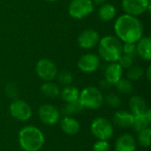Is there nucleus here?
<instances>
[{"label":"nucleus","instance_id":"0eeeda50","mask_svg":"<svg viewBox=\"0 0 151 151\" xmlns=\"http://www.w3.org/2000/svg\"><path fill=\"white\" fill-rule=\"evenodd\" d=\"M35 72L38 77L44 81H53L58 73L55 63L48 58H42L36 63Z\"/></svg>","mask_w":151,"mask_h":151},{"label":"nucleus","instance_id":"72a5a7b5","mask_svg":"<svg viewBox=\"0 0 151 151\" xmlns=\"http://www.w3.org/2000/svg\"><path fill=\"white\" fill-rule=\"evenodd\" d=\"M107 0H93V3L96 4H98V5H101V4H104Z\"/></svg>","mask_w":151,"mask_h":151},{"label":"nucleus","instance_id":"412c9836","mask_svg":"<svg viewBox=\"0 0 151 151\" xmlns=\"http://www.w3.org/2000/svg\"><path fill=\"white\" fill-rule=\"evenodd\" d=\"M60 95H61L62 99L65 103H71V102L79 100L80 91L76 87L68 85V86H65L62 89V91L60 92Z\"/></svg>","mask_w":151,"mask_h":151},{"label":"nucleus","instance_id":"6ab92c4d","mask_svg":"<svg viewBox=\"0 0 151 151\" xmlns=\"http://www.w3.org/2000/svg\"><path fill=\"white\" fill-rule=\"evenodd\" d=\"M151 121V110L149 108L144 114L134 116V123L132 127L136 131L140 132L147 127H149Z\"/></svg>","mask_w":151,"mask_h":151},{"label":"nucleus","instance_id":"c756f323","mask_svg":"<svg viewBox=\"0 0 151 151\" xmlns=\"http://www.w3.org/2000/svg\"><path fill=\"white\" fill-rule=\"evenodd\" d=\"M134 58L129 57V56H127L125 54H122L120 56V58H119L118 60V64L124 69H128L130 68L131 66H133L134 65Z\"/></svg>","mask_w":151,"mask_h":151},{"label":"nucleus","instance_id":"2f4dec72","mask_svg":"<svg viewBox=\"0 0 151 151\" xmlns=\"http://www.w3.org/2000/svg\"><path fill=\"white\" fill-rule=\"evenodd\" d=\"M110 143L105 140H98L93 145V151H109Z\"/></svg>","mask_w":151,"mask_h":151},{"label":"nucleus","instance_id":"c9c22d12","mask_svg":"<svg viewBox=\"0 0 151 151\" xmlns=\"http://www.w3.org/2000/svg\"><path fill=\"white\" fill-rule=\"evenodd\" d=\"M46 1H48V2H56L58 0H46Z\"/></svg>","mask_w":151,"mask_h":151},{"label":"nucleus","instance_id":"c85d7f7f","mask_svg":"<svg viewBox=\"0 0 151 151\" xmlns=\"http://www.w3.org/2000/svg\"><path fill=\"white\" fill-rule=\"evenodd\" d=\"M122 52L123 54L129 56L134 58L137 56V50H136V43H128L125 42L122 46Z\"/></svg>","mask_w":151,"mask_h":151},{"label":"nucleus","instance_id":"6e6552de","mask_svg":"<svg viewBox=\"0 0 151 151\" xmlns=\"http://www.w3.org/2000/svg\"><path fill=\"white\" fill-rule=\"evenodd\" d=\"M9 111L11 115L19 121H27L32 116L31 106L20 99H14L9 106Z\"/></svg>","mask_w":151,"mask_h":151},{"label":"nucleus","instance_id":"473e14b6","mask_svg":"<svg viewBox=\"0 0 151 151\" xmlns=\"http://www.w3.org/2000/svg\"><path fill=\"white\" fill-rule=\"evenodd\" d=\"M112 85L111 84H110L106 80H103V81H101V82H100V87L102 88H104V89H108L109 88H111Z\"/></svg>","mask_w":151,"mask_h":151},{"label":"nucleus","instance_id":"cd10ccee","mask_svg":"<svg viewBox=\"0 0 151 151\" xmlns=\"http://www.w3.org/2000/svg\"><path fill=\"white\" fill-rule=\"evenodd\" d=\"M104 101H105V103L112 108H119L121 105V99L119 96L113 93L108 94L105 97H104Z\"/></svg>","mask_w":151,"mask_h":151},{"label":"nucleus","instance_id":"9d476101","mask_svg":"<svg viewBox=\"0 0 151 151\" xmlns=\"http://www.w3.org/2000/svg\"><path fill=\"white\" fill-rule=\"evenodd\" d=\"M38 116L40 120L48 126L57 124L60 118L59 111L52 104H42L38 110Z\"/></svg>","mask_w":151,"mask_h":151},{"label":"nucleus","instance_id":"39448f33","mask_svg":"<svg viewBox=\"0 0 151 151\" xmlns=\"http://www.w3.org/2000/svg\"><path fill=\"white\" fill-rule=\"evenodd\" d=\"M92 134L98 140H110L114 134L113 126L111 121L105 118L95 119L90 126Z\"/></svg>","mask_w":151,"mask_h":151},{"label":"nucleus","instance_id":"f3484780","mask_svg":"<svg viewBox=\"0 0 151 151\" xmlns=\"http://www.w3.org/2000/svg\"><path fill=\"white\" fill-rule=\"evenodd\" d=\"M129 107L131 110V113L134 116L144 114L149 109L146 101L143 97L140 96H134L131 97L129 101Z\"/></svg>","mask_w":151,"mask_h":151},{"label":"nucleus","instance_id":"393cba45","mask_svg":"<svg viewBox=\"0 0 151 151\" xmlns=\"http://www.w3.org/2000/svg\"><path fill=\"white\" fill-rule=\"evenodd\" d=\"M138 142L141 146L148 148L150 145L151 128L149 127L140 132H138Z\"/></svg>","mask_w":151,"mask_h":151},{"label":"nucleus","instance_id":"20e7f679","mask_svg":"<svg viewBox=\"0 0 151 151\" xmlns=\"http://www.w3.org/2000/svg\"><path fill=\"white\" fill-rule=\"evenodd\" d=\"M79 101L83 108L97 110L104 104V96L99 88L89 86L80 92Z\"/></svg>","mask_w":151,"mask_h":151},{"label":"nucleus","instance_id":"9b49d317","mask_svg":"<svg viewBox=\"0 0 151 151\" xmlns=\"http://www.w3.org/2000/svg\"><path fill=\"white\" fill-rule=\"evenodd\" d=\"M100 65V58L93 53H87L82 55L78 60V68L86 73L96 72Z\"/></svg>","mask_w":151,"mask_h":151},{"label":"nucleus","instance_id":"7c9ffc66","mask_svg":"<svg viewBox=\"0 0 151 151\" xmlns=\"http://www.w3.org/2000/svg\"><path fill=\"white\" fill-rule=\"evenodd\" d=\"M5 92H6L7 96L8 97H11V98H13V100L14 99H17V97L19 96V88L13 83L7 84V86L5 88Z\"/></svg>","mask_w":151,"mask_h":151},{"label":"nucleus","instance_id":"a878e982","mask_svg":"<svg viewBox=\"0 0 151 151\" xmlns=\"http://www.w3.org/2000/svg\"><path fill=\"white\" fill-rule=\"evenodd\" d=\"M127 79L132 81H138L142 78L144 75V70L140 65H133L130 68H128L127 72Z\"/></svg>","mask_w":151,"mask_h":151},{"label":"nucleus","instance_id":"a211bd4d","mask_svg":"<svg viewBox=\"0 0 151 151\" xmlns=\"http://www.w3.org/2000/svg\"><path fill=\"white\" fill-rule=\"evenodd\" d=\"M134 116L128 111H119L114 113L113 122L120 127H130L133 126Z\"/></svg>","mask_w":151,"mask_h":151},{"label":"nucleus","instance_id":"f257e3e1","mask_svg":"<svg viewBox=\"0 0 151 151\" xmlns=\"http://www.w3.org/2000/svg\"><path fill=\"white\" fill-rule=\"evenodd\" d=\"M114 31L124 43H136L143 35V26L137 17L122 14L114 23Z\"/></svg>","mask_w":151,"mask_h":151},{"label":"nucleus","instance_id":"5701e85b","mask_svg":"<svg viewBox=\"0 0 151 151\" xmlns=\"http://www.w3.org/2000/svg\"><path fill=\"white\" fill-rule=\"evenodd\" d=\"M115 85H116L118 91L121 94H124V95H128V94L132 93V91L134 89L133 83L128 79L121 78Z\"/></svg>","mask_w":151,"mask_h":151},{"label":"nucleus","instance_id":"f03ea898","mask_svg":"<svg viewBox=\"0 0 151 151\" xmlns=\"http://www.w3.org/2000/svg\"><path fill=\"white\" fill-rule=\"evenodd\" d=\"M45 142L42 132L36 127L27 126L19 133V143L24 151L40 150Z\"/></svg>","mask_w":151,"mask_h":151},{"label":"nucleus","instance_id":"7ed1b4c3","mask_svg":"<svg viewBox=\"0 0 151 151\" xmlns=\"http://www.w3.org/2000/svg\"><path fill=\"white\" fill-rule=\"evenodd\" d=\"M122 42L114 35H105L98 42V53L99 58L103 60L114 63L118 62L122 52Z\"/></svg>","mask_w":151,"mask_h":151},{"label":"nucleus","instance_id":"aec40b11","mask_svg":"<svg viewBox=\"0 0 151 151\" xmlns=\"http://www.w3.org/2000/svg\"><path fill=\"white\" fill-rule=\"evenodd\" d=\"M116 7L111 4H104L98 10V17L102 21L111 20L116 15Z\"/></svg>","mask_w":151,"mask_h":151},{"label":"nucleus","instance_id":"4468645a","mask_svg":"<svg viewBox=\"0 0 151 151\" xmlns=\"http://www.w3.org/2000/svg\"><path fill=\"white\" fill-rule=\"evenodd\" d=\"M115 151H136V140L130 134L120 135L115 143Z\"/></svg>","mask_w":151,"mask_h":151},{"label":"nucleus","instance_id":"1a4fd4ad","mask_svg":"<svg viewBox=\"0 0 151 151\" xmlns=\"http://www.w3.org/2000/svg\"><path fill=\"white\" fill-rule=\"evenodd\" d=\"M122 8L126 14L140 16L150 9V0H122Z\"/></svg>","mask_w":151,"mask_h":151},{"label":"nucleus","instance_id":"4be33fe9","mask_svg":"<svg viewBox=\"0 0 151 151\" xmlns=\"http://www.w3.org/2000/svg\"><path fill=\"white\" fill-rule=\"evenodd\" d=\"M41 92L42 94L49 98H55L60 94L59 87L51 81H46L44 82L41 87Z\"/></svg>","mask_w":151,"mask_h":151},{"label":"nucleus","instance_id":"b1692460","mask_svg":"<svg viewBox=\"0 0 151 151\" xmlns=\"http://www.w3.org/2000/svg\"><path fill=\"white\" fill-rule=\"evenodd\" d=\"M82 110H83V106L81 105L80 101L77 100V101H74V102L66 103V104L63 108V113L65 114L66 116H68V115H73V114L79 113Z\"/></svg>","mask_w":151,"mask_h":151},{"label":"nucleus","instance_id":"dca6fc26","mask_svg":"<svg viewBox=\"0 0 151 151\" xmlns=\"http://www.w3.org/2000/svg\"><path fill=\"white\" fill-rule=\"evenodd\" d=\"M137 55L142 59L150 61L151 59V39L149 36H142L136 44Z\"/></svg>","mask_w":151,"mask_h":151},{"label":"nucleus","instance_id":"2eb2a0df","mask_svg":"<svg viewBox=\"0 0 151 151\" xmlns=\"http://www.w3.org/2000/svg\"><path fill=\"white\" fill-rule=\"evenodd\" d=\"M60 127L65 134L69 135H74L79 133L81 129V125L79 121L74 118L65 116L60 121Z\"/></svg>","mask_w":151,"mask_h":151},{"label":"nucleus","instance_id":"ddd939ff","mask_svg":"<svg viewBox=\"0 0 151 151\" xmlns=\"http://www.w3.org/2000/svg\"><path fill=\"white\" fill-rule=\"evenodd\" d=\"M123 76V68L117 63H110L104 71V80L110 84L115 85Z\"/></svg>","mask_w":151,"mask_h":151},{"label":"nucleus","instance_id":"f704fd0d","mask_svg":"<svg viewBox=\"0 0 151 151\" xmlns=\"http://www.w3.org/2000/svg\"><path fill=\"white\" fill-rule=\"evenodd\" d=\"M150 72H151V67L150 66H149L148 67V69H147V71H146V75H147V79H148V81H150V78H151V75H150Z\"/></svg>","mask_w":151,"mask_h":151},{"label":"nucleus","instance_id":"f8f14e48","mask_svg":"<svg viewBox=\"0 0 151 151\" xmlns=\"http://www.w3.org/2000/svg\"><path fill=\"white\" fill-rule=\"evenodd\" d=\"M100 40L99 34L94 29H85L78 36V44L80 47L89 50L96 47Z\"/></svg>","mask_w":151,"mask_h":151},{"label":"nucleus","instance_id":"bb28decb","mask_svg":"<svg viewBox=\"0 0 151 151\" xmlns=\"http://www.w3.org/2000/svg\"><path fill=\"white\" fill-rule=\"evenodd\" d=\"M56 78L58 79L59 83H61L62 85H65V86L71 85V83L73 82V74L68 71H61V72L58 73Z\"/></svg>","mask_w":151,"mask_h":151},{"label":"nucleus","instance_id":"423d86ee","mask_svg":"<svg viewBox=\"0 0 151 151\" xmlns=\"http://www.w3.org/2000/svg\"><path fill=\"white\" fill-rule=\"evenodd\" d=\"M93 0H72L68 6V12L74 19H84L94 11Z\"/></svg>","mask_w":151,"mask_h":151}]
</instances>
